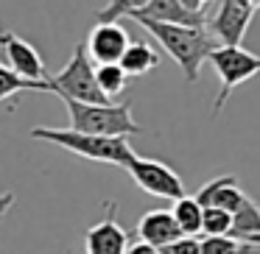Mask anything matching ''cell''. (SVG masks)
<instances>
[{
    "mask_svg": "<svg viewBox=\"0 0 260 254\" xmlns=\"http://www.w3.org/2000/svg\"><path fill=\"white\" fill-rule=\"evenodd\" d=\"M137 23H140L151 37H157L162 51L182 67V73H185L187 81L199 79L202 62L218 48V42L207 34V28L204 31L179 28V25H165V23H154V20H137Z\"/></svg>",
    "mask_w": 260,
    "mask_h": 254,
    "instance_id": "6da1fadb",
    "label": "cell"
},
{
    "mask_svg": "<svg viewBox=\"0 0 260 254\" xmlns=\"http://www.w3.org/2000/svg\"><path fill=\"white\" fill-rule=\"evenodd\" d=\"M31 137L53 142V146H62L68 151L79 154V157L118 165V168H129L137 159V154L129 146V137H92V134H76L70 129H45V126L31 129Z\"/></svg>",
    "mask_w": 260,
    "mask_h": 254,
    "instance_id": "7a4b0ae2",
    "label": "cell"
},
{
    "mask_svg": "<svg viewBox=\"0 0 260 254\" xmlns=\"http://www.w3.org/2000/svg\"><path fill=\"white\" fill-rule=\"evenodd\" d=\"M70 112V131L76 134H92V137H132L140 134V126L132 118V103H104V106H90L62 98Z\"/></svg>",
    "mask_w": 260,
    "mask_h": 254,
    "instance_id": "3957f363",
    "label": "cell"
},
{
    "mask_svg": "<svg viewBox=\"0 0 260 254\" xmlns=\"http://www.w3.org/2000/svg\"><path fill=\"white\" fill-rule=\"evenodd\" d=\"M51 81H53V87H56L59 98H70V101L90 103V106H104V103H109V98L101 92V87H98V81H95V67H92L84 45H76L73 59H70Z\"/></svg>",
    "mask_w": 260,
    "mask_h": 254,
    "instance_id": "277c9868",
    "label": "cell"
},
{
    "mask_svg": "<svg viewBox=\"0 0 260 254\" xmlns=\"http://www.w3.org/2000/svg\"><path fill=\"white\" fill-rule=\"evenodd\" d=\"M207 62L215 67V73L221 79L218 95H215V103H213V112L218 115L221 106L226 103V98L232 95V90L260 73V56H254L246 48H215L207 56Z\"/></svg>",
    "mask_w": 260,
    "mask_h": 254,
    "instance_id": "5b68a950",
    "label": "cell"
},
{
    "mask_svg": "<svg viewBox=\"0 0 260 254\" xmlns=\"http://www.w3.org/2000/svg\"><path fill=\"white\" fill-rule=\"evenodd\" d=\"M260 12V0H224L213 3V17L207 20V34L218 48H241L252 17Z\"/></svg>",
    "mask_w": 260,
    "mask_h": 254,
    "instance_id": "8992f818",
    "label": "cell"
},
{
    "mask_svg": "<svg viewBox=\"0 0 260 254\" xmlns=\"http://www.w3.org/2000/svg\"><path fill=\"white\" fill-rule=\"evenodd\" d=\"M126 170H129V176L137 182V187L146 190L148 196L165 198V201H179V198L185 196V185H182L179 173H174L165 162L137 157Z\"/></svg>",
    "mask_w": 260,
    "mask_h": 254,
    "instance_id": "52a82bcc",
    "label": "cell"
},
{
    "mask_svg": "<svg viewBox=\"0 0 260 254\" xmlns=\"http://www.w3.org/2000/svg\"><path fill=\"white\" fill-rule=\"evenodd\" d=\"M0 48L9 59V70H14L17 76L28 81H51V76L45 73V62H42L40 51L31 42H25L14 31H3L0 34Z\"/></svg>",
    "mask_w": 260,
    "mask_h": 254,
    "instance_id": "ba28073f",
    "label": "cell"
},
{
    "mask_svg": "<svg viewBox=\"0 0 260 254\" xmlns=\"http://www.w3.org/2000/svg\"><path fill=\"white\" fill-rule=\"evenodd\" d=\"M84 248H87V254H126V248H129V235H126V229L118 224V204L115 201L107 204L104 221H98L95 226L87 229Z\"/></svg>",
    "mask_w": 260,
    "mask_h": 254,
    "instance_id": "9c48e42d",
    "label": "cell"
},
{
    "mask_svg": "<svg viewBox=\"0 0 260 254\" xmlns=\"http://www.w3.org/2000/svg\"><path fill=\"white\" fill-rule=\"evenodd\" d=\"M84 48L87 56L95 59L98 64H118L123 51L129 48V34L118 23H98L90 31V40Z\"/></svg>",
    "mask_w": 260,
    "mask_h": 254,
    "instance_id": "30bf717a",
    "label": "cell"
},
{
    "mask_svg": "<svg viewBox=\"0 0 260 254\" xmlns=\"http://www.w3.org/2000/svg\"><path fill=\"white\" fill-rule=\"evenodd\" d=\"M137 237L154 248H165L174 240H179L182 232L176 226L171 209H148L140 218V224H137Z\"/></svg>",
    "mask_w": 260,
    "mask_h": 254,
    "instance_id": "8fae6325",
    "label": "cell"
},
{
    "mask_svg": "<svg viewBox=\"0 0 260 254\" xmlns=\"http://www.w3.org/2000/svg\"><path fill=\"white\" fill-rule=\"evenodd\" d=\"M238 243H260V207L254 198H243V204L232 212V232Z\"/></svg>",
    "mask_w": 260,
    "mask_h": 254,
    "instance_id": "7c38bea8",
    "label": "cell"
},
{
    "mask_svg": "<svg viewBox=\"0 0 260 254\" xmlns=\"http://www.w3.org/2000/svg\"><path fill=\"white\" fill-rule=\"evenodd\" d=\"M159 64V53L154 51L148 42H129V48L123 51L118 67L123 70L126 76H146L151 73Z\"/></svg>",
    "mask_w": 260,
    "mask_h": 254,
    "instance_id": "4fadbf2b",
    "label": "cell"
},
{
    "mask_svg": "<svg viewBox=\"0 0 260 254\" xmlns=\"http://www.w3.org/2000/svg\"><path fill=\"white\" fill-rule=\"evenodd\" d=\"M14 92H53L56 95V87L53 81H28L14 70H9L6 64H0V101H6Z\"/></svg>",
    "mask_w": 260,
    "mask_h": 254,
    "instance_id": "5bb4252c",
    "label": "cell"
},
{
    "mask_svg": "<svg viewBox=\"0 0 260 254\" xmlns=\"http://www.w3.org/2000/svg\"><path fill=\"white\" fill-rule=\"evenodd\" d=\"M202 212H204V209L196 204V198H193V196H182L179 201H174L171 215H174V221H176V226H179L182 237H196L199 232H202Z\"/></svg>",
    "mask_w": 260,
    "mask_h": 254,
    "instance_id": "9a60e30c",
    "label": "cell"
},
{
    "mask_svg": "<svg viewBox=\"0 0 260 254\" xmlns=\"http://www.w3.org/2000/svg\"><path fill=\"white\" fill-rule=\"evenodd\" d=\"M95 81H98V87H101V92L109 98V103H112V98L126 90L129 76H126L118 64H98L95 67Z\"/></svg>",
    "mask_w": 260,
    "mask_h": 254,
    "instance_id": "2e32d148",
    "label": "cell"
},
{
    "mask_svg": "<svg viewBox=\"0 0 260 254\" xmlns=\"http://www.w3.org/2000/svg\"><path fill=\"white\" fill-rule=\"evenodd\" d=\"M202 232L204 237H230L232 232V215L224 212V209H204L202 212Z\"/></svg>",
    "mask_w": 260,
    "mask_h": 254,
    "instance_id": "e0dca14e",
    "label": "cell"
},
{
    "mask_svg": "<svg viewBox=\"0 0 260 254\" xmlns=\"http://www.w3.org/2000/svg\"><path fill=\"white\" fill-rule=\"evenodd\" d=\"M232 179H235L232 173H230V176H215V179H210V182H207V185H202V187L196 190V196H193V198H196V204H199L202 209H210V207H213L215 193H218L221 187L226 185V182H232Z\"/></svg>",
    "mask_w": 260,
    "mask_h": 254,
    "instance_id": "ac0fdd59",
    "label": "cell"
},
{
    "mask_svg": "<svg viewBox=\"0 0 260 254\" xmlns=\"http://www.w3.org/2000/svg\"><path fill=\"white\" fill-rule=\"evenodd\" d=\"M238 246L235 237H202V254H235Z\"/></svg>",
    "mask_w": 260,
    "mask_h": 254,
    "instance_id": "d6986e66",
    "label": "cell"
},
{
    "mask_svg": "<svg viewBox=\"0 0 260 254\" xmlns=\"http://www.w3.org/2000/svg\"><path fill=\"white\" fill-rule=\"evenodd\" d=\"M159 254H202V240L199 237H179L171 246L159 248Z\"/></svg>",
    "mask_w": 260,
    "mask_h": 254,
    "instance_id": "ffe728a7",
    "label": "cell"
},
{
    "mask_svg": "<svg viewBox=\"0 0 260 254\" xmlns=\"http://www.w3.org/2000/svg\"><path fill=\"white\" fill-rule=\"evenodd\" d=\"M126 254H159V248L148 246V243H143V240H135V243H129Z\"/></svg>",
    "mask_w": 260,
    "mask_h": 254,
    "instance_id": "44dd1931",
    "label": "cell"
},
{
    "mask_svg": "<svg viewBox=\"0 0 260 254\" xmlns=\"http://www.w3.org/2000/svg\"><path fill=\"white\" fill-rule=\"evenodd\" d=\"M12 204H14V193H3V196H0V218L9 212V207H12Z\"/></svg>",
    "mask_w": 260,
    "mask_h": 254,
    "instance_id": "7402d4cb",
    "label": "cell"
},
{
    "mask_svg": "<svg viewBox=\"0 0 260 254\" xmlns=\"http://www.w3.org/2000/svg\"><path fill=\"white\" fill-rule=\"evenodd\" d=\"M235 254H260V243H241Z\"/></svg>",
    "mask_w": 260,
    "mask_h": 254,
    "instance_id": "603a6c76",
    "label": "cell"
}]
</instances>
